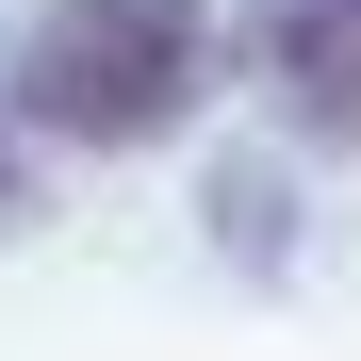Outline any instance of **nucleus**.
Listing matches in <instances>:
<instances>
[{"instance_id":"nucleus-1","label":"nucleus","mask_w":361,"mask_h":361,"mask_svg":"<svg viewBox=\"0 0 361 361\" xmlns=\"http://www.w3.org/2000/svg\"><path fill=\"white\" fill-rule=\"evenodd\" d=\"M0 82L49 148H164L214 82V0H33Z\"/></svg>"},{"instance_id":"nucleus-2","label":"nucleus","mask_w":361,"mask_h":361,"mask_svg":"<svg viewBox=\"0 0 361 361\" xmlns=\"http://www.w3.org/2000/svg\"><path fill=\"white\" fill-rule=\"evenodd\" d=\"M247 82L279 148H361V0H247Z\"/></svg>"},{"instance_id":"nucleus-3","label":"nucleus","mask_w":361,"mask_h":361,"mask_svg":"<svg viewBox=\"0 0 361 361\" xmlns=\"http://www.w3.org/2000/svg\"><path fill=\"white\" fill-rule=\"evenodd\" d=\"M197 214H214V247L247 263V279H279V263H295V214H279V148H230Z\"/></svg>"},{"instance_id":"nucleus-4","label":"nucleus","mask_w":361,"mask_h":361,"mask_svg":"<svg viewBox=\"0 0 361 361\" xmlns=\"http://www.w3.org/2000/svg\"><path fill=\"white\" fill-rule=\"evenodd\" d=\"M49 214V180H33V115H17V82H0V230H33Z\"/></svg>"}]
</instances>
